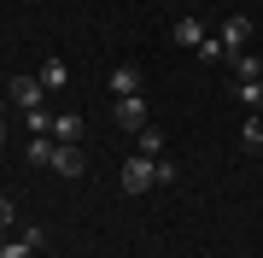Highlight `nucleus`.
Here are the masks:
<instances>
[{"instance_id":"a211bd4d","label":"nucleus","mask_w":263,"mask_h":258,"mask_svg":"<svg viewBox=\"0 0 263 258\" xmlns=\"http://www.w3.org/2000/svg\"><path fill=\"white\" fill-rule=\"evenodd\" d=\"M6 223H12V200H0V229H6Z\"/></svg>"},{"instance_id":"6e6552de","label":"nucleus","mask_w":263,"mask_h":258,"mask_svg":"<svg viewBox=\"0 0 263 258\" xmlns=\"http://www.w3.org/2000/svg\"><path fill=\"white\" fill-rule=\"evenodd\" d=\"M53 153H59L53 135H29V164H53Z\"/></svg>"},{"instance_id":"dca6fc26","label":"nucleus","mask_w":263,"mask_h":258,"mask_svg":"<svg viewBox=\"0 0 263 258\" xmlns=\"http://www.w3.org/2000/svg\"><path fill=\"white\" fill-rule=\"evenodd\" d=\"M170 182H176V159L164 153V159H158V188H170Z\"/></svg>"},{"instance_id":"f03ea898","label":"nucleus","mask_w":263,"mask_h":258,"mask_svg":"<svg viewBox=\"0 0 263 258\" xmlns=\"http://www.w3.org/2000/svg\"><path fill=\"white\" fill-rule=\"evenodd\" d=\"M41 94H47V82H41V77H12V82H6V100L24 106V112H35Z\"/></svg>"},{"instance_id":"4468645a","label":"nucleus","mask_w":263,"mask_h":258,"mask_svg":"<svg viewBox=\"0 0 263 258\" xmlns=\"http://www.w3.org/2000/svg\"><path fill=\"white\" fill-rule=\"evenodd\" d=\"M193 53L205 59V65H216V59H228V47H222V36H205V41H199Z\"/></svg>"},{"instance_id":"aec40b11","label":"nucleus","mask_w":263,"mask_h":258,"mask_svg":"<svg viewBox=\"0 0 263 258\" xmlns=\"http://www.w3.org/2000/svg\"><path fill=\"white\" fill-rule=\"evenodd\" d=\"M0 147H6V124H0Z\"/></svg>"},{"instance_id":"f8f14e48","label":"nucleus","mask_w":263,"mask_h":258,"mask_svg":"<svg viewBox=\"0 0 263 258\" xmlns=\"http://www.w3.org/2000/svg\"><path fill=\"white\" fill-rule=\"evenodd\" d=\"M234 77H240V82H257V77H263V59H252V53H234Z\"/></svg>"},{"instance_id":"f3484780","label":"nucleus","mask_w":263,"mask_h":258,"mask_svg":"<svg viewBox=\"0 0 263 258\" xmlns=\"http://www.w3.org/2000/svg\"><path fill=\"white\" fill-rule=\"evenodd\" d=\"M240 100L246 106H263V82H240Z\"/></svg>"},{"instance_id":"423d86ee","label":"nucleus","mask_w":263,"mask_h":258,"mask_svg":"<svg viewBox=\"0 0 263 258\" xmlns=\"http://www.w3.org/2000/svg\"><path fill=\"white\" fill-rule=\"evenodd\" d=\"M105 82H111V94H117V100L141 94V71H135V65H117V71H111V77H105Z\"/></svg>"},{"instance_id":"20e7f679","label":"nucleus","mask_w":263,"mask_h":258,"mask_svg":"<svg viewBox=\"0 0 263 258\" xmlns=\"http://www.w3.org/2000/svg\"><path fill=\"white\" fill-rule=\"evenodd\" d=\"M246 41H252V18L240 12V18H228V24H222V47H228V59L246 53Z\"/></svg>"},{"instance_id":"f257e3e1","label":"nucleus","mask_w":263,"mask_h":258,"mask_svg":"<svg viewBox=\"0 0 263 258\" xmlns=\"http://www.w3.org/2000/svg\"><path fill=\"white\" fill-rule=\"evenodd\" d=\"M146 188H158V159H146V153L123 159V194H146Z\"/></svg>"},{"instance_id":"0eeeda50","label":"nucleus","mask_w":263,"mask_h":258,"mask_svg":"<svg viewBox=\"0 0 263 258\" xmlns=\"http://www.w3.org/2000/svg\"><path fill=\"white\" fill-rule=\"evenodd\" d=\"M53 141L59 147H76V141H82V117H53Z\"/></svg>"},{"instance_id":"9b49d317","label":"nucleus","mask_w":263,"mask_h":258,"mask_svg":"<svg viewBox=\"0 0 263 258\" xmlns=\"http://www.w3.org/2000/svg\"><path fill=\"white\" fill-rule=\"evenodd\" d=\"M240 147H246V153L263 147V117H246V124H240Z\"/></svg>"},{"instance_id":"7ed1b4c3","label":"nucleus","mask_w":263,"mask_h":258,"mask_svg":"<svg viewBox=\"0 0 263 258\" xmlns=\"http://www.w3.org/2000/svg\"><path fill=\"white\" fill-rule=\"evenodd\" d=\"M146 124H152V117H146V100H141V94L117 100V129H135V135H141Z\"/></svg>"},{"instance_id":"9d476101","label":"nucleus","mask_w":263,"mask_h":258,"mask_svg":"<svg viewBox=\"0 0 263 258\" xmlns=\"http://www.w3.org/2000/svg\"><path fill=\"white\" fill-rule=\"evenodd\" d=\"M41 82H47V94H53V88H65V82H70L65 59H47V65H41Z\"/></svg>"},{"instance_id":"ddd939ff","label":"nucleus","mask_w":263,"mask_h":258,"mask_svg":"<svg viewBox=\"0 0 263 258\" xmlns=\"http://www.w3.org/2000/svg\"><path fill=\"white\" fill-rule=\"evenodd\" d=\"M135 141H141V153H146V159H164V135L152 129V124H146L141 135H135Z\"/></svg>"},{"instance_id":"39448f33","label":"nucleus","mask_w":263,"mask_h":258,"mask_svg":"<svg viewBox=\"0 0 263 258\" xmlns=\"http://www.w3.org/2000/svg\"><path fill=\"white\" fill-rule=\"evenodd\" d=\"M170 41H176V47H199V41H205V24L199 18H176L170 24Z\"/></svg>"},{"instance_id":"2eb2a0df","label":"nucleus","mask_w":263,"mask_h":258,"mask_svg":"<svg viewBox=\"0 0 263 258\" xmlns=\"http://www.w3.org/2000/svg\"><path fill=\"white\" fill-rule=\"evenodd\" d=\"M29 252H35V247H29L24 235H18V240H0V258H29Z\"/></svg>"},{"instance_id":"6ab92c4d","label":"nucleus","mask_w":263,"mask_h":258,"mask_svg":"<svg viewBox=\"0 0 263 258\" xmlns=\"http://www.w3.org/2000/svg\"><path fill=\"white\" fill-rule=\"evenodd\" d=\"M0 112H6V88H0Z\"/></svg>"},{"instance_id":"1a4fd4ad","label":"nucleus","mask_w":263,"mask_h":258,"mask_svg":"<svg viewBox=\"0 0 263 258\" xmlns=\"http://www.w3.org/2000/svg\"><path fill=\"white\" fill-rule=\"evenodd\" d=\"M53 170L59 176H82V153H76V147H59V153H53Z\"/></svg>"}]
</instances>
